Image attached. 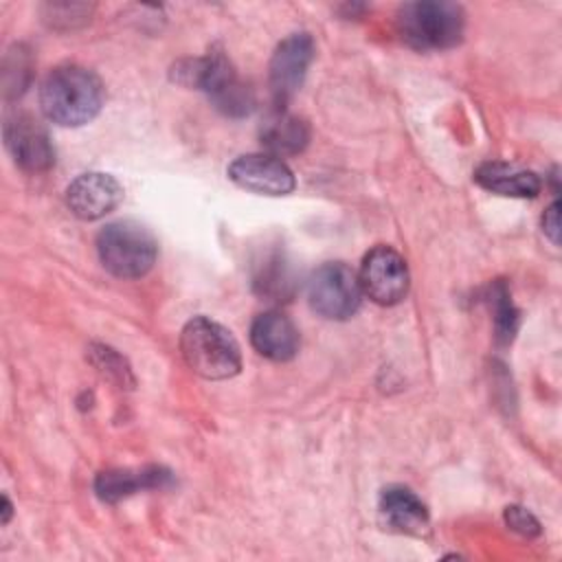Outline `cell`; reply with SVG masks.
Here are the masks:
<instances>
[{"label": "cell", "mask_w": 562, "mask_h": 562, "mask_svg": "<svg viewBox=\"0 0 562 562\" xmlns=\"http://www.w3.org/2000/svg\"><path fill=\"white\" fill-rule=\"evenodd\" d=\"M105 88L101 79L79 64H64L48 72L40 88V105L48 121L61 127L90 123L103 105Z\"/></svg>", "instance_id": "obj_1"}, {"label": "cell", "mask_w": 562, "mask_h": 562, "mask_svg": "<svg viewBox=\"0 0 562 562\" xmlns=\"http://www.w3.org/2000/svg\"><path fill=\"white\" fill-rule=\"evenodd\" d=\"M180 351L187 367L206 380H226L241 369V351L235 336L206 316H193L182 327Z\"/></svg>", "instance_id": "obj_2"}, {"label": "cell", "mask_w": 562, "mask_h": 562, "mask_svg": "<svg viewBox=\"0 0 562 562\" xmlns=\"http://www.w3.org/2000/svg\"><path fill=\"white\" fill-rule=\"evenodd\" d=\"M173 79L209 94L215 108L228 116H244L255 105L252 90L237 77L224 53L211 50L198 59H182L173 66Z\"/></svg>", "instance_id": "obj_3"}, {"label": "cell", "mask_w": 562, "mask_h": 562, "mask_svg": "<svg viewBox=\"0 0 562 562\" xmlns=\"http://www.w3.org/2000/svg\"><path fill=\"white\" fill-rule=\"evenodd\" d=\"M397 33L415 50H443L461 42L465 13L446 0H417L400 7L395 15Z\"/></svg>", "instance_id": "obj_4"}, {"label": "cell", "mask_w": 562, "mask_h": 562, "mask_svg": "<svg viewBox=\"0 0 562 562\" xmlns=\"http://www.w3.org/2000/svg\"><path fill=\"white\" fill-rule=\"evenodd\" d=\"M97 252L110 274L119 279H140L156 263L158 244L143 224L116 220L99 231Z\"/></svg>", "instance_id": "obj_5"}, {"label": "cell", "mask_w": 562, "mask_h": 562, "mask_svg": "<svg viewBox=\"0 0 562 562\" xmlns=\"http://www.w3.org/2000/svg\"><path fill=\"white\" fill-rule=\"evenodd\" d=\"M307 301L318 316L329 321H347L362 303L360 279L342 261L323 263L307 279Z\"/></svg>", "instance_id": "obj_6"}, {"label": "cell", "mask_w": 562, "mask_h": 562, "mask_svg": "<svg viewBox=\"0 0 562 562\" xmlns=\"http://www.w3.org/2000/svg\"><path fill=\"white\" fill-rule=\"evenodd\" d=\"M358 279L362 294L378 305H397L411 285L406 261L391 246L371 248L362 259Z\"/></svg>", "instance_id": "obj_7"}, {"label": "cell", "mask_w": 562, "mask_h": 562, "mask_svg": "<svg viewBox=\"0 0 562 562\" xmlns=\"http://www.w3.org/2000/svg\"><path fill=\"white\" fill-rule=\"evenodd\" d=\"M314 50L316 48L310 33H292L274 48L268 66V81L277 110H283L303 86L307 68L314 59Z\"/></svg>", "instance_id": "obj_8"}, {"label": "cell", "mask_w": 562, "mask_h": 562, "mask_svg": "<svg viewBox=\"0 0 562 562\" xmlns=\"http://www.w3.org/2000/svg\"><path fill=\"white\" fill-rule=\"evenodd\" d=\"M226 173L237 187L259 195H288L296 184L290 167L272 154L237 156Z\"/></svg>", "instance_id": "obj_9"}, {"label": "cell", "mask_w": 562, "mask_h": 562, "mask_svg": "<svg viewBox=\"0 0 562 562\" xmlns=\"http://www.w3.org/2000/svg\"><path fill=\"white\" fill-rule=\"evenodd\" d=\"M4 143L15 165L24 171H46L55 162V147L48 132L29 114H13L7 119Z\"/></svg>", "instance_id": "obj_10"}, {"label": "cell", "mask_w": 562, "mask_h": 562, "mask_svg": "<svg viewBox=\"0 0 562 562\" xmlns=\"http://www.w3.org/2000/svg\"><path fill=\"white\" fill-rule=\"evenodd\" d=\"M123 200V189L116 178L101 171H90L77 176L66 189V204L79 220L92 222L119 206Z\"/></svg>", "instance_id": "obj_11"}, {"label": "cell", "mask_w": 562, "mask_h": 562, "mask_svg": "<svg viewBox=\"0 0 562 562\" xmlns=\"http://www.w3.org/2000/svg\"><path fill=\"white\" fill-rule=\"evenodd\" d=\"M250 342L259 356L274 362H285L296 356L301 338L296 325L283 312L270 310L252 321Z\"/></svg>", "instance_id": "obj_12"}, {"label": "cell", "mask_w": 562, "mask_h": 562, "mask_svg": "<svg viewBox=\"0 0 562 562\" xmlns=\"http://www.w3.org/2000/svg\"><path fill=\"white\" fill-rule=\"evenodd\" d=\"M380 514L384 522L406 536H424L430 527V516L422 498L404 485H389L380 494Z\"/></svg>", "instance_id": "obj_13"}, {"label": "cell", "mask_w": 562, "mask_h": 562, "mask_svg": "<svg viewBox=\"0 0 562 562\" xmlns=\"http://www.w3.org/2000/svg\"><path fill=\"white\" fill-rule=\"evenodd\" d=\"M474 180L483 189L507 198H536L542 189L540 178L531 169L507 160L481 162L474 171Z\"/></svg>", "instance_id": "obj_14"}, {"label": "cell", "mask_w": 562, "mask_h": 562, "mask_svg": "<svg viewBox=\"0 0 562 562\" xmlns=\"http://www.w3.org/2000/svg\"><path fill=\"white\" fill-rule=\"evenodd\" d=\"M171 483V472L158 465L140 470H105L94 479V492L105 503H116L140 490L165 487Z\"/></svg>", "instance_id": "obj_15"}, {"label": "cell", "mask_w": 562, "mask_h": 562, "mask_svg": "<svg viewBox=\"0 0 562 562\" xmlns=\"http://www.w3.org/2000/svg\"><path fill=\"white\" fill-rule=\"evenodd\" d=\"M307 140L310 127L305 125V121H301L294 114H288L285 110L274 108V112L261 125V143L277 158L303 151Z\"/></svg>", "instance_id": "obj_16"}, {"label": "cell", "mask_w": 562, "mask_h": 562, "mask_svg": "<svg viewBox=\"0 0 562 562\" xmlns=\"http://www.w3.org/2000/svg\"><path fill=\"white\" fill-rule=\"evenodd\" d=\"M252 285L272 301H288L294 294V277L283 252H270L255 266Z\"/></svg>", "instance_id": "obj_17"}, {"label": "cell", "mask_w": 562, "mask_h": 562, "mask_svg": "<svg viewBox=\"0 0 562 562\" xmlns=\"http://www.w3.org/2000/svg\"><path fill=\"white\" fill-rule=\"evenodd\" d=\"M492 303H494V327L498 342H512L516 329H518V312L509 301L507 288L503 283H496L492 290Z\"/></svg>", "instance_id": "obj_18"}, {"label": "cell", "mask_w": 562, "mask_h": 562, "mask_svg": "<svg viewBox=\"0 0 562 562\" xmlns=\"http://www.w3.org/2000/svg\"><path fill=\"white\" fill-rule=\"evenodd\" d=\"M90 360L92 364L108 378H112L114 382H119L121 386H132L134 384V378H132V371L127 367V362L110 347H103V345H92L90 347Z\"/></svg>", "instance_id": "obj_19"}, {"label": "cell", "mask_w": 562, "mask_h": 562, "mask_svg": "<svg viewBox=\"0 0 562 562\" xmlns=\"http://www.w3.org/2000/svg\"><path fill=\"white\" fill-rule=\"evenodd\" d=\"M505 522L509 525V529H514L516 533H520L525 538H533V536L540 533L538 518L531 512H527L525 507H520V505L505 507Z\"/></svg>", "instance_id": "obj_20"}, {"label": "cell", "mask_w": 562, "mask_h": 562, "mask_svg": "<svg viewBox=\"0 0 562 562\" xmlns=\"http://www.w3.org/2000/svg\"><path fill=\"white\" fill-rule=\"evenodd\" d=\"M558 209H560V202L555 200V202L544 211V215H542V231H544V235H547L553 244H558V231H560Z\"/></svg>", "instance_id": "obj_21"}, {"label": "cell", "mask_w": 562, "mask_h": 562, "mask_svg": "<svg viewBox=\"0 0 562 562\" xmlns=\"http://www.w3.org/2000/svg\"><path fill=\"white\" fill-rule=\"evenodd\" d=\"M11 518V503L7 496H2V525H7Z\"/></svg>", "instance_id": "obj_22"}]
</instances>
